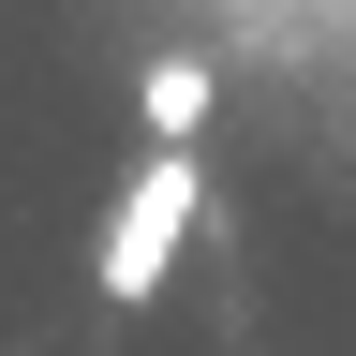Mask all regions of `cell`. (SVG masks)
Returning <instances> with one entry per match:
<instances>
[{
    "instance_id": "obj_2",
    "label": "cell",
    "mask_w": 356,
    "mask_h": 356,
    "mask_svg": "<svg viewBox=\"0 0 356 356\" xmlns=\"http://www.w3.org/2000/svg\"><path fill=\"white\" fill-rule=\"evenodd\" d=\"M134 104H149V149H193V134H208V104H222V74L193 60V44H163V60L134 74Z\"/></svg>"
},
{
    "instance_id": "obj_1",
    "label": "cell",
    "mask_w": 356,
    "mask_h": 356,
    "mask_svg": "<svg viewBox=\"0 0 356 356\" xmlns=\"http://www.w3.org/2000/svg\"><path fill=\"white\" fill-rule=\"evenodd\" d=\"M193 208H208V163H193V149H149V163L119 178V208H104V252H89L104 312H149V297H163V267L193 252Z\"/></svg>"
}]
</instances>
